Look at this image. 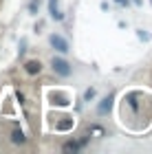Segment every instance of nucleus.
Wrapping results in <instances>:
<instances>
[{
	"mask_svg": "<svg viewBox=\"0 0 152 154\" xmlns=\"http://www.w3.org/2000/svg\"><path fill=\"white\" fill-rule=\"evenodd\" d=\"M38 9H40V0H31L29 11H31V13H38Z\"/></svg>",
	"mask_w": 152,
	"mask_h": 154,
	"instance_id": "nucleus-9",
	"label": "nucleus"
},
{
	"mask_svg": "<svg viewBox=\"0 0 152 154\" xmlns=\"http://www.w3.org/2000/svg\"><path fill=\"white\" fill-rule=\"evenodd\" d=\"M128 106L132 108V110H137V97H135V95H130V97H128Z\"/></svg>",
	"mask_w": 152,
	"mask_h": 154,
	"instance_id": "nucleus-10",
	"label": "nucleus"
},
{
	"mask_svg": "<svg viewBox=\"0 0 152 154\" xmlns=\"http://www.w3.org/2000/svg\"><path fill=\"white\" fill-rule=\"evenodd\" d=\"M91 99H95V88H88L84 93V101H91Z\"/></svg>",
	"mask_w": 152,
	"mask_h": 154,
	"instance_id": "nucleus-8",
	"label": "nucleus"
},
{
	"mask_svg": "<svg viewBox=\"0 0 152 154\" xmlns=\"http://www.w3.org/2000/svg\"><path fill=\"white\" fill-rule=\"evenodd\" d=\"M49 42H51V46L55 48V51H60V53H68V42L62 38V35H55V33H53V35L49 38Z\"/></svg>",
	"mask_w": 152,
	"mask_h": 154,
	"instance_id": "nucleus-2",
	"label": "nucleus"
},
{
	"mask_svg": "<svg viewBox=\"0 0 152 154\" xmlns=\"http://www.w3.org/2000/svg\"><path fill=\"white\" fill-rule=\"evenodd\" d=\"M115 2H117V5H121V7H126V5H128V0H115Z\"/></svg>",
	"mask_w": 152,
	"mask_h": 154,
	"instance_id": "nucleus-12",
	"label": "nucleus"
},
{
	"mask_svg": "<svg viewBox=\"0 0 152 154\" xmlns=\"http://www.w3.org/2000/svg\"><path fill=\"white\" fill-rule=\"evenodd\" d=\"M51 66H53V71L57 73L60 77H68V75H71V64H68L66 60H62V57H53Z\"/></svg>",
	"mask_w": 152,
	"mask_h": 154,
	"instance_id": "nucleus-1",
	"label": "nucleus"
},
{
	"mask_svg": "<svg viewBox=\"0 0 152 154\" xmlns=\"http://www.w3.org/2000/svg\"><path fill=\"white\" fill-rule=\"evenodd\" d=\"M110 101H113V97H106V99L99 103V108H97V112H99V115H106L108 110H110Z\"/></svg>",
	"mask_w": 152,
	"mask_h": 154,
	"instance_id": "nucleus-7",
	"label": "nucleus"
},
{
	"mask_svg": "<svg viewBox=\"0 0 152 154\" xmlns=\"http://www.w3.org/2000/svg\"><path fill=\"white\" fill-rule=\"evenodd\" d=\"M24 141H26V137H24V132H22V130H18V128H16V130L11 132V143H13V145H22Z\"/></svg>",
	"mask_w": 152,
	"mask_h": 154,
	"instance_id": "nucleus-5",
	"label": "nucleus"
},
{
	"mask_svg": "<svg viewBox=\"0 0 152 154\" xmlns=\"http://www.w3.org/2000/svg\"><path fill=\"white\" fill-rule=\"evenodd\" d=\"M49 13H51L53 20H57V22H62V20H64V13L57 9V0H49Z\"/></svg>",
	"mask_w": 152,
	"mask_h": 154,
	"instance_id": "nucleus-4",
	"label": "nucleus"
},
{
	"mask_svg": "<svg viewBox=\"0 0 152 154\" xmlns=\"http://www.w3.org/2000/svg\"><path fill=\"white\" fill-rule=\"evenodd\" d=\"M24 71L29 75H38L40 71H42V62H40V60H29L24 64Z\"/></svg>",
	"mask_w": 152,
	"mask_h": 154,
	"instance_id": "nucleus-3",
	"label": "nucleus"
},
{
	"mask_svg": "<svg viewBox=\"0 0 152 154\" xmlns=\"http://www.w3.org/2000/svg\"><path fill=\"white\" fill-rule=\"evenodd\" d=\"M82 145H84V141H66L64 145H62V150H64V152H77L79 148H82Z\"/></svg>",
	"mask_w": 152,
	"mask_h": 154,
	"instance_id": "nucleus-6",
	"label": "nucleus"
},
{
	"mask_svg": "<svg viewBox=\"0 0 152 154\" xmlns=\"http://www.w3.org/2000/svg\"><path fill=\"white\" fill-rule=\"evenodd\" d=\"M71 125H73V121H62L57 128H60V130H66V128H71Z\"/></svg>",
	"mask_w": 152,
	"mask_h": 154,
	"instance_id": "nucleus-11",
	"label": "nucleus"
},
{
	"mask_svg": "<svg viewBox=\"0 0 152 154\" xmlns=\"http://www.w3.org/2000/svg\"><path fill=\"white\" fill-rule=\"evenodd\" d=\"M150 2H152V0H150Z\"/></svg>",
	"mask_w": 152,
	"mask_h": 154,
	"instance_id": "nucleus-13",
	"label": "nucleus"
}]
</instances>
